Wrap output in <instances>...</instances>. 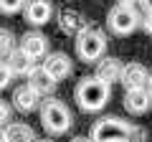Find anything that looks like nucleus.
I'll return each mask as SVG.
<instances>
[{
    "label": "nucleus",
    "mask_w": 152,
    "mask_h": 142,
    "mask_svg": "<svg viewBox=\"0 0 152 142\" xmlns=\"http://www.w3.org/2000/svg\"><path fill=\"white\" fill-rule=\"evenodd\" d=\"M74 97H76V104L84 112H99V109L107 107L109 97H112V86L99 81L96 76H84L81 81L76 84Z\"/></svg>",
    "instance_id": "nucleus-1"
},
{
    "label": "nucleus",
    "mask_w": 152,
    "mask_h": 142,
    "mask_svg": "<svg viewBox=\"0 0 152 142\" xmlns=\"http://www.w3.org/2000/svg\"><path fill=\"white\" fill-rule=\"evenodd\" d=\"M74 38H76V56L84 64H96L107 53V36L94 26H84Z\"/></svg>",
    "instance_id": "nucleus-2"
},
{
    "label": "nucleus",
    "mask_w": 152,
    "mask_h": 142,
    "mask_svg": "<svg viewBox=\"0 0 152 142\" xmlns=\"http://www.w3.org/2000/svg\"><path fill=\"white\" fill-rule=\"evenodd\" d=\"M41 124L48 135H66L69 127L74 124V117H71L69 107L58 99H46L41 104Z\"/></svg>",
    "instance_id": "nucleus-3"
},
{
    "label": "nucleus",
    "mask_w": 152,
    "mask_h": 142,
    "mask_svg": "<svg viewBox=\"0 0 152 142\" xmlns=\"http://www.w3.org/2000/svg\"><path fill=\"white\" fill-rule=\"evenodd\" d=\"M132 122H124L119 117H104L91 127V142H129Z\"/></svg>",
    "instance_id": "nucleus-4"
},
{
    "label": "nucleus",
    "mask_w": 152,
    "mask_h": 142,
    "mask_svg": "<svg viewBox=\"0 0 152 142\" xmlns=\"http://www.w3.org/2000/svg\"><path fill=\"white\" fill-rule=\"evenodd\" d=\"M140 20L142 18L134 10V5H122V3H117L107 13V26H109V31L114 36H129V33H134L137 26H140Z\"/></svg>",
    "instance_id": "nucleus-5"
},
{
    "label": "nucleus",
    "mask_w": 152,
    "mask_h": 142,
    "mask_svg": "<svg viewBox=\"0 0 152 142\" xmlns=\"http://www.w3.org/2000/svg\"><path fill=\"white\" fill-rule=\"evenodd\" d=\"M41 66L48 71L56 81H64V79H69L71 74H74V64H71V59L64 53V51L46 53V56H43V64H41Z\"/></svg>",
    "instance_id": "nucleus-6"
},
{
    "label": "nucleus",
    "mask_w": 152,
    "mask_h": 142,
    "mask_svg": "<svg viewBox=\"0 0 152 142\" xmlns=\"http://www.w3.org/2000/svg\"><path fill=\"white\" fill-rule=\"evenodd\" d=\"M23 15H26L28 26H46L53 15V5H51V0H26Z\"/></svg>",
    "instance_id": "nucleus-7"
},
{
    "label": "nucleus",
    "mask_w": 152,
    "mask_h": 142,
    "mask_svg": "<svg viewBox=\"0 0 152 142\" xmlns=\"http://www.w3.org/2000/svg\"><path fill=\"white\" fill-rule=\"evenodd\" d=\"M26 79H28V86H31L38 97H51V94L56 91V84H58L43 66H38V64L26 74Z\"/></svg>",
    "instance_id": "nucleus-8"
},
{
    "label": "nucleus",
    "mask_w": 152,
    "mask_h": 142,
    "mask_svg": "<svg viewBox=\"0 0 152 142\" xmlns=\"http://www.w3.org/2000/svg\"><path fill=\"white\" fill-rule=\"evenodd\" d=\"M18 48L26 56H31L33 61H38V59H43V56L48 53V38H46L41 31H28L20 38V46H18Z\"/></svg>",
    "instance_id": "nucleus-9"
},
{
    "label": "nucleus",
    "mask_w": 152,
    "mask_h": 142,
    "mask_svg": "<svg viewBox=\"0 0 152 142\" xmlns=\"http://www.w3.org/2000/svg\"><path fill=\"white\" fill-rule=\"evenodd\" d=\"M147 76H150V71H147L142 64H137V61H132V64H122L119 81H122L124 89H142L147 84Z\"/></svg>",
    "instance_id": "nucleus-10"
},
{
    "label": "nucleus",
    "mask_w": 152,
    "mask_h": 142,
    "mask_svg": "<svg viewBox=\"0 0 152 142\" xmlns=\"http://www.w3.org/2000/svg\"><path fill=\"white\" fill-rule=\"evenodd\" d=\"M150 107H152V97L145 86L124 91V109L129 114H145V112H150Z\"/></svg>",
    "instance_id": "nucleus-11"
},
{
    "label": "nucleus",
    "mask_w": 152,
    "mask_h": 142,
    "mask_svg": "<svg viewBox=\"0 0 152 142\" xmlns=\"http://www.w3.org/2000/svg\"><path fill=\"white\" fill-rule=\"evenodd\" d=\"M119 74H122V61L119 59H114V56H102V59L96 61L94 76H96L99 81H104V84L112 86L114 81H119Z\"/></svg>",
    "instance_id": "nucleus-12"
},
{
    "label": "nucleus",
    "mask_w": 152,
    "mask_h": 142,
    "mask_svg": "<svg viewBox=\"0 0 152 142\" xmlns=\"http://www.w3.org/2000/svg\"><path fill=\"white\" fill-rule=\"evenodd\" d=\"M13 107H15L18 112H23V114H31V112H36L38 107H41V97H38L28 84L26 86H18L15 91H13Z\"/></svg>",
    "instance_id": "nucleus-13"
},
{
    "label": "nucleus",
    "mask_w": 152,
    "mask_h": 142,
    "mask_svg": "<svg viewBox=\"0 0 152 142\" xmlns=\"http://www.w3.org/2000/svg\"><path fill=\"white\" fill-rule=\"evenodd\" d=\"M84 26H89L86 18H84L81 10H74V8H64L58 13V28L66 33V36H76V33L81 31Z\"/></svg>",
    "instance_id": "nucleus-14"
},
{
    "label": "nucleus",
    "mask_w": 152,
    "mask_h": 142,
    "mask_svg": "<svg viewBox=\"0 0 152 142\" xmlns=\"http://www.w3.org/2000/svg\"><path fill=\"white\" fill-rule=\"evenodd\" d=\"M3 130H5V142H36V130L26 122H8Z\"/></svg>",
    "instance_id": "nucleus-15"
},
{
    "label": "nucleus",
    "mask_w": 152,
    "mask_h": 142,
    "mask_svg": "<svg viewBox=\"0 0 152 142\" xmlns=\"http://www.w3.org/2000/svg\"><path fill=\"white\" fill-rule=\"evenodd\" d=\"M5 64H8V69H10V74H13V76H26L28 71H31L33 66H36V61H33L31 56H26L20 48H15L10 56H8V61H5Z\"/></svg>",
    "instance_id": "nucleus-16"
},
{
    "label": "nucleus",
    "mask_w": 152,
    "mask_h": 142,
    "mask_svg": "<svg viewBox=\"0 0 152 142\" xmlns=\"http://www.w3.org/2000/svg\"><path fill=\"white\" fill-rule=\"evenodd\" d=\"M13 51H15V36H13V31L0 28V61H5Z\"/></svg>",
    "instance_id": "nucleus-17"
},
{
    "label": "nucleus",
    "mask_w": 152,
    "mask_h": 142,
    "mask_svg": "<svg viewBox=\"0 0 152 142\" xmlns=\"http://www.w3.org/2000/svg\"><path fill=\"white\" fill-rule=\"evenodd\" d=\"M26 5V0H0V13L3 15H13V13L23 10Z\"/></svg>",
    "instance_id": "nucleus-18"
},
{
    "label": "nucleus",
    "mask_w": 152,
    "mask_h": 142,
    "mask_svg": "<svg viewBox=\"0 0 152 142\" xmlns=\"http://www.w3.org/2000/svg\"><path fill=\"white\" fill-rule=\"evenodd\" d=\"M10 79H13V74H10V69H8V64L0 61V89H5L8 84H10Z\"/></svg>",
    "instance_id": "nucleus-19"
},
{
    "label": "nucleus",
    "mask_w": 152,
    "mask_h": 142,
    "mask_svg": "<svg viewBox=\"0 0 152 142\" xmlns=\"http://www.w3.org/2000/svg\"><path fill=\"white\" fill-rule=\"evenodd\" d=\"M8 119H10V104L5 99H0V127L8 124Z\"/></svg>",
    "instance_id": "nucleus-20"
},
{
    "label": "nucleus",
    "mask_w": 152,
    "mask_h": 142,
    "mask_svg": "<svg viewBox=\"0 0 152 142\" xmlns=\"http://www.w3.org/2000/svg\"><path fill=\"white\" fill-rule=\"evenodd\" d=\"M129 142H147V132L142 127H132V135H129Z\"/></svg>",
    "instance_id": "nucleus-21"
},
{
    "label": "nucleus",
    "mask_w": 152,
    "mask_h": 142,
    "mask_svg": "<svg viewBox=\"0 0 152 142\" xmlns=\"http://www.w3.org/2000/svg\"><path fill=\"white\" fill-rule=\"evenodd\" d=\"M140 23L145 26V31L152 36V13H147V15H145V20H140Z\"/></svg>",
    "instance_id": "nucleus-22"
},
{
    "label": "nucleus",
    "mask_w": 152,
    "mask_h": 142,
    "mask_svg": "<svg viewBox=\"0 0 152 142\" xmlns=\"http://www.w3.org/2000/svg\"><path fill=\"white\" fill-rule=\"evenodd\" d=\"M142 8H145V13H152V0H137Z\"/></svg>",
    "instance_id": "nucleus-23"
},
{
    "label": "nucleus",
    "mask_w": 152,
    "mask_h": 142,
    "mask_svg": "<svg viewBox=\"0 0 152 142\" xmlns=\"http://www.w3.org/2000/svg\"><path fill=\"white\" fill-rule=\"evenodd\" d=\"M145 89H147V91H150V97H152V74H150V76H147V84H145Z\"/></svg>",
    "instance_id": "nucleus-24"
},
{
    "label": "nucleus",
    "mask_w": 152,
    "mask_h": 142,
    "mask_svg": "<svg viewBox=\"0 0 152 142\" xmlns=\"http://www.w3.org/2000/svg\"><path fill=\"white\" fill-rule=\"evenodd\" d=\"M71 142H91V140H89V137H74Z\"/></svg>",
    "instance_id": "nucleus-25"
},
{
    "label": "nucleus",
    "mask_w": 152,
    "mask_h": 142,
    "mask_svg": "<svg viewBox=\"0 0 152 142\" xmlns=\"http://www.w3.org/2000/svg\"><path fill=\"white\" fill-rule=\"evenodd\" d=\"M119 3H122V5H134L137 0H119Z\"/></svg>",
    "instance_id": "nucleus-26"
},
{
    "label": "nucleus",
    "mask_w": 152,
    "mask_h": 142,
    "mask_svg": "<svg viewBox=\"0 0 152 142\" xmlns=\"http://www.w3.org/2000/svg\"><path fill=\"white\" fill-rule=\"evenodd\" d=\"M0 142H5V130L0 127Z\"/></svg>",
    "instance_id": "nucleus-27"
},
{
    "label": "nucleus",
    "mask_w": 152,
    "mask_h": 142,
    "mask_svg": "<svg viewBox=\"0 0 152 142\" xmlns=\"http://www.w3.org/2000/svg\"><path fill=\"white\" fill-rule=\"evenodd\" d=\"M36 142H51V140H36Z\"/></svg>",
    "instance_id": "nucleus-28"
}]
</instances>
